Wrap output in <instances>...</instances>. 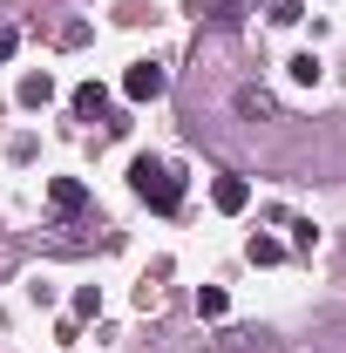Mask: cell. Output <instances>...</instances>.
Masks as SVG:
<instances>
[{"mask_svg": "<svg viewBox=\"0 0 346 353\" xmlns=\"http://www.w3.org/2000/svg\"><path fill=\"white\" fill-rule=\"evenodd\" d=\"M130 95H163V68H156V61H143V68L130 75Z\"/></svg>", "mask_w": 346, "mask_h": 353, "instance_id": "3957f363", "label": "cell"}, {"mask_svg": "<svg viewBox=\"0 0 346 353\" xmlns=\"http://www.w3.org/2000/svg\"><path fill=\"white\" fill-rule=\"evenodd\" d=\"M224 353H278V340L258 326H238V333H224Z\"/></svg>", "mask_w": 346, "mask_h": 353, "instance_id": "7a4b0ae2", "label": "cell"}, {"mask_svg": "<svg viewBox=\"0 0 346 353\" xmlns=\"http://www.w3.org/2000/svg\"><path fill=\"white\" fill-rule=\"evenodd\" d=\"M217 204H224V211H238V204H245V183H238V176H224V183H217Z\"/></svg>", "mask_w": 346, "mask_h": 353, "instance_id": "9c48e42d", "label": "cell"}, {"mask_svg": "<svg viewBox=\"0 0 346 353\" xmlns=\"http://www.w3.org/2000/svg\"><path fill=\"white\" fill-rule=\"evenodd\" d=\"M48 95H54L48 75H28V82H21V102H48Z\"/></svg>", "mask_w": 346, "mask_h": 353, "instance_id": "52a82bcc", "label": "cell"}, {"mask_svg": "<svg viewBox=\"0 0 346 353\" xmlns=\"http://www.w3.org/2000/svg\"><path fill=\"white\" fill-rule=\"evenodd\" d=\"M238 109H245V116H272V95H265V88H238Z\"/></svg>", "mask_w": 346, "mask_h": 353, "instance_id": "5b68a950", "label": "cell"}, {"mask_svg": "<svg viewBox=\"0 0 346 353\" xmlns=\"http://www.w3.org/2000/svg\"><path fill=\"white\" fill-rule=\"evenodd\" d=\"M102 102H109L102 82H82V88H75V109H82V116H102Z\"/></svg>", "mask_w": 346, "mask_h": 353, "instance_id": "277c9868", "label": "cell"}, {"mask_svg": "<svg viewBox=\"0 0 346 353\" xmlns=\"http://www.w3.org/2000/svg\"><path fill=\"white\" fill-rule=\"evenodd\" d=\"M54 204H61V211H82V183L61 176V183H54Z\"/></svg>", "mask_w": 346, "mask_h": 353, "instance_id": "ba28073f", "label": "cell"}, {"mask_svg": "<svg viewBox=\"0 0 346 353\" xmlns=\"http://www.w3.org/2000/svg\"><path fill=\"white\" fill-rule=\"evenodd\" d=\"M278 259H285L278 238H252V265H278Z\"/></svg>", "mask_w": 346, "mask_h": 353, "instance_id": "8992f818", "label": "cell"}, {"mask_svg": "<svg viewBox=\"0 0 346 353\" xmlns=\"http://www.w3.org/2000/svg\"><path fill=\"white\" fill-rule=\"evenodd\" d=\"M130 183H136V197H143V204H156V211H176V197H183L176 170H170V163H156V157H143V163L130 170Z\"/></svg>", "mask_w": 346, "mask_h": 353, "instance_id": "6da1fadb", "label": "cell"}, {"mask_svg": "<svg viewBox=\"0 0 346 353\" xmlns=\"http://www.w3.org/2000/svg\"><path fill=\"white\" fill-rule=\"evenodd\" d=\"M14 48H21V34H14V28H0V61H7Z\"/></svg>", "mask_w": 346, "mask_h": 353, "instance_id": "8fae6325", "label": "cell"}, {"mask_svg": "<svg viewBox=\"0 0 346 353\" xmlns=\"http://www.w3.org/2000/svg\"><path fill=\"white\" fill-rule=\"evenodd\" d=\"M285 68H292V82H319V61H312V54H292Z\"/></svg>", "mask_w": 346, "mask_h": 353, "instance_id": "30bf717a", "label": "cell"}]
</instances>
